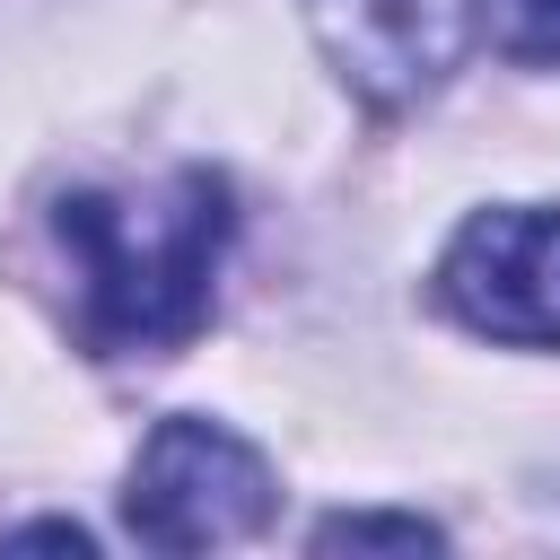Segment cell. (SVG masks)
Listing matches in <instances>:
<instances>
[{"mask_svg":"<svg viewBox=\"0 0 560 560\" xmlns=\"http://www.w3.org/2000/svg\"><path fill=\"white\" fill-rule=\"evenodd\" d=\"M52 228L79 280V341L96 359H166L210 324L219 254L236 228L210 166H175L140 192H61Z\"/></svg>","mask_w":560,"mask_h":560,"instance_id":"obj_1","label":"cell"},{"mask_svg":"<svg viewBox=\"0 0 560 560\" xmlns=\"http://www.w3.org/2000/svg\"><path fill=\"white\" fill-rule=\"evenodd\" d=\"M271 508H280L271 464L236 429H219L201 411L158 420L140 438L131 481H122V525L149 551H219V542H245V534L271 525Z\"/></svg>","mask_w":560,"mask_h":560,"instance_id":"obj_2","label":"cell"},{"mask_svg":"<svg viewBox=\"0 0 560 560\" xmlns=\"http://www.w3.org/2000/svg\"><path fill=\"white\" fill-rule=\"evenodd\" d=\"M438 298L490 341L560 350V210H472L438 262Z\"/></svg>","mask_w":560,"mask_h":560,"instance_id":"obj_3","label":"cell"},{"mask_svg":"<svg viewBox=\"0 0 560 560\" xmlns=\"http://www.w3.org/2000/svg\"><path fill=\"white\" fill-rule=\"evenodd\" d=\"M324 61L368 96V105H420L455 79L481 0H298Z\"/></svg>","mask_w":560,"mask_h":560,"instance_id":"obj_4","label":"cell"},{"mask_svg":"<svg viewBox=\"0 0 560 560\" xmlns=\"http://www.w3.org/2000/svg\"><path fill=\"white\" fill-rule=\"evenodd\" d=\"M481 35H490L508 61L560 70V0H481Z\"/></svg>","mask_w":560,"mask_h":560,"instance_id":"obj_5","label":"cell"},{"mask_svg":"<svg viewBox=\"0 0 560 560\" xmlns=\"http://www.w3.org/2000/svg\"><path fill=\"white\" fill-rule=\"evenodd\" d=\"M315 542L324 551H341V542H394V551H429V542H446L429 516H376V508H341V516H324L315 525Z\"/></svg>","mask_w":560,"mask_h":560,"instance_id":"obj_6","label":"cell"},{"mask_svg":"<svg viewBox=\"0 0 560 560\" xmlns=\"http://www.w3.org/2000/svg\"><path fill=\"white\" fill-rule=\"evenodd\" d=\"M0 542H52V551H88V534H79V525H61V516H44V525H9Z\"/></svg>","mask_w":560,"mask_h":560,"instance_id":"obj_7","label":"cell"}]
</instances>
